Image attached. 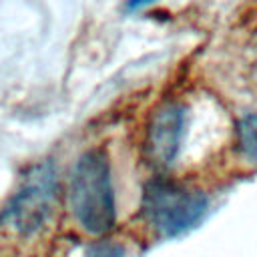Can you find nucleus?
Returning a JSON list of instances; mask_svg holds the SVG:
<instances>
[{
	"label": "nucleus",
	"instance_id": "nucleus-1",
	"mask_svg": "<svg viewBox=\"0 0 257 257\" xmlns=\"http://www.w3.org/2000/svg\"><path fill=\"white\" fill-rule=\"evenodd\" d=\"M68 207L76 225L88 235H104L116 223V201L110 161L102 147L84 151L68 183Z\"/></svg>",
	"mask_w": 257,
	"mask_h": 257
},
{
	"label": "nucleus",
	"instance_id": "nucleus-2",
	"mask_svg": "<svg viewBox=\"0 0 257 257\" xmlns=\"http://www.w3.org/2000/svg\"><path fill=\"white\" fill-rule=\"evenodd\" d=\"M58 201V173L52 161L34 165L0 211V227L16 237L44 229Z\"/></svg>",
	"mask_w": 257,
	"mask_h": 257
},
{
	"label": "nucleus",
	"instance_id": "nucleus-3",
	"mask_svg": "<svg viewBox=\"0 0 257 257\" xmlns=\"http://www.w3.org/2000/svg\"><path fill=\"white\" fill-rule=\"evenodd\" d=\"M207 205L209 199L203 191L157 177L143 191L141 211L159 237H177L201 221Z\"/></svg>",
	"mask_w": 257,
	"mask_h": 257
},
{
	"label": "nucleus",
	"instance_id": "nucleus-4",
	"mask_svg": "<svg viewBox=\"0 0 257 257\" xmlns=\"http://www.w3.org/2000/svg\"><path fill=\"white\" fill-rule=\"evenodd\" d=\"M187 126V108L177 100L159 104L145 126L143 157L155 171H167L179 157Z\"/></svg>",
	"mask_w": 257,
	"mask_h": 257
},
{
	"label": "nucleus",
	"instance_id": "nucleus-5",
	"mask_svg": "<svg viewBox=\"0 0 257 257\" xmlns=\"http://www.w3.org/2000/svg\"><path fill=\"white\" fill-rule=\"evenodd\" d=\"M235 149L245 161L257 163V112H247L237 120Z\"/></svg>",
	"mask_w": 257,
	"mask_h": 257
},
{
	"label": "nucleus",
	"instance_id": "nucleus-6",
	"mask_svg": "<svg viewBox=\"0 0 257 257\" xmlns=\"http://www.w3.org/2000/svg\"><path fill=\"white\" fill-rule=\"evenodd\" d=\"M84 257H124V247L110 239H100L88 245Z\"/></svg>",
	"mask_w": 257,
	"mask_h": 257
}]
</instances>
